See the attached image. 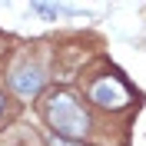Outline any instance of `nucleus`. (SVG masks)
Wrapping results in <instances>:
<instances>
[{
    "label": "nucleus",
    "mask_w": 146,
    "mask_h": 146,
    "mask_svg": "<svg viewBox=\"0 0 146 146\" xmlns=\"http://www.w3.org/2000/svg\"><path fill=\"white\" fill-rule=\"evenodd\" d=\"M43 116L50 123V129H53L56 136H63V139H83L90 133V116H86L83 103L66 90H56V93L46 96Z\"/></svg>",
    "instance_id": "f257e3e1"
},
{
    "label": "nucleus",
    "mask_w": 146,
    "mask_h": 146,
    "mask_svg": "<svg viewBox=\"0 0 146 146\" xmlns=\"http://www.w3.org/2000/svg\"><path fill=\"white\" fill-rule=\"evenodd\" d=\"M90 100L100 103L103 110H123L129 103V90L119 76H100V80L90 86Z\"/></svg>",
    "instance_id": "f03ea898"
},
{
    "label": "nucleus",
    "mask_w": 146,
    "mask_h": 146,
    "mask_svg": "<svg viewBox=\"0 0 146 146\" xmlns=\"http://www.w3.org/2000/svg\"><path fill=\"white\" fill-rule=\"evenodd\" d=\"M43 70L40 66H20V70H13V76H10V90L17 93L20 100H30V96H36V93L43 90Z\"/></svg>",
    "instance_id": "7ed1b4c3"
},
{
    "label": "nucleus",
    "mask_w": 146,
    "mask_h": 146,
    "mask_svg": "<svg viewBox=\"0 0 146 146\" xmlns=\"http://www.w3.org/2000/svg\"><path fill=\"white\" fill-rule=\"evenodd\" d=\"M33 10L40 17H56V13H60V7H50V3H33Z\"/></svg>",
    "instance_id": "20e7f679"
},
{
    "label": "nucleus",
    "mask_w": 146,
    "mask_h": 146,
    "mask_svg": "<svg viewBox=\"0 0 146 146\" xmlns=\"http://www.w3.org/2000/svg\"><path fill=\"white\" fill-rule=\"evenodd\" d=\"M0 113H3V96H0Z\"/></svg>",
    "instance_id": "39448f33"
}]
</instances>
